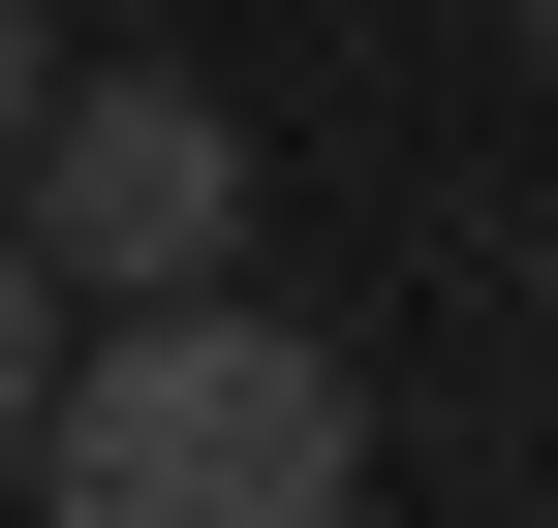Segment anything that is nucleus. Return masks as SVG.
<instances>
[{
	"label": "nucleus",
	"mask_w": 558,
	"mask_h": 528,
	"mask_svg": "<svg viewBox=\"0 0 558 528\" xmlns=\"http://www.w3.org/2000/svg\"><path fill=\"white\" fill-rule=\"evenodd\" d=\"M32 497L62 528H341L373 497V373L311 311H248V280H124V311H62Z\"/></svg>",
	"instance_id": "1"
},
{
	"label": "nucleus",
	"mask_w": 558,
	"mask_h": 528,
	"mask_svg": "<svg viewBox=\"0 0 558 528\" xmlns=\"http://www.w3.org/2000/svg\"><path fill=\"white\" fill-rule=\"evenodd\" d=\"M0 218L62 249V311H124V280H248V124L186 94V62H62L32 156H0Z\"/></svg>",
	"instance_id": "2"
},
{
	"label": "nucleus",
	"mask_w": 558,
	"mask_h": 528,
	"mask_svg": "<svg viewBox=\"0 0 558 528\" xmlns=\"http://www.w3.org/2000/svg\"><path fill=\"white\" fill-rule=\"evenodd\" d=\"M32 405H62V249L0 218V497H32Z\"/></svg>",
	"instance_id": "3"
},
{
	"label": "nucleus",
	"mask_w": 558,
	"mask_h": 528,
	"mask_svg": "<svg viewBox=\"0 0 558 528\" xmlns=\"http://www.w3.org/2000/svg\"><path fill=\"white\" fill-rule=\"evenodd\" d=\"M32 94H62V32H32V0H0V156H32Z\"/></svg>",
	"instance_id": "4"
},
{
	"label": "nucleus",
	"mask_w": 558,
	"mask_h": 528,
	"mask_svg": "<svg viewBox=\"0 0 558 528\" xmlns=\"http://www.w3.org/2000/svg\"><path fill=\"white\" fill-rule=\"evenodd\" d=\"M497 32H527V62H558V0H497Z\"/></svg>",
	"instance_id": "5"
}]
</instances>
